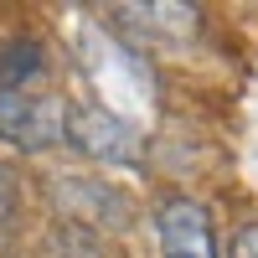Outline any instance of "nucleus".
<instances>
[{
  "label": "nucleus",
  "mask_w": 258,
  "mask_h": 258,
  "mask_svg": "<svg viewBox=\"0 0 258 258\" xmlns=\"http://www.w3.org/2000/svg\"><path fill=\"white\" fill-rule=\"evenodd\" d=\"M41 258H109V248L88 222H57L41 243Z\"/></svg>",
  "instance_id": "nucleus-5"
},
{
  "label": "nucleus",
  "mask_w": 258,
  "mask_h": 258,
  "mask_svg": "<svg viewBox=\"0 0 258 258\" xmlns=\"http://www.w3.org/2000/svg\"><path fill=\"white\" fill-rule=\"evenodd\" d=\"M47 78V47L36 36H11L0 41V93H16V88H36Z\"/></svg>",
  "instance_id": "nucleus-4"
},
{
  "label": "nucleus",
  "mask_w": 258,
  "mask_h": 258,
  "mask_svg": "<svg viewBox=\"0 0 258 258\" xmlns=\"http://www.w3.org/2000/svg\"><path fill=\"white\" fill-rule=\"evenodd\" d=\"M232 258H258V222L238 227V238H232Z\"/></svg>",
  "instance_id": "nucleus-7"
},
{
  "label": "nucleus",
  "mask_w": 258,
  "mask_h": 258,
  "mask_svg": "<svg viewBox=\"0 0 258 258\" xmlns=\"http://www.w3.org/2000/svg\"><path fill=\"white\" fill-rule=\"evenodd\" d=\"M155 243H160V258H222L212 212L191 197H165L155 207Z\"/></svg>",
  "instance_id": "nucleus-3"
},
{
  "label": "nucleus",
  "mask_w": 258,
  "mask_h": 258,
  "mask_svg": "<svg viewBox=\"0 0 258 258\" xmlns=\"http://www.w3.org/2000/svg\"><path fill=\"white\" fill-rule=\"evenodd\" d=\"M0 140L11 150H52L68 140V98L57 93H36V88H16L0 93Z\"/></svg>",
  "instance_id": "nucleus-1"
},
{
  "label": "nucleus",
  "mask_w": 258,
  "mask_h": 258,
  "mask_svg": "<svg viewBox=\"0 0 258 258\" xmlns=\"http://www.w3.org/2000/svg\"><path fill=\"white\" fill-rule=\"evenodd\" d=\"M16 207H21V186H16V170L0 160V222H11L16 217Z\"/></svg>",
  "instance_id": "nucleus-6"
},
{
  "label": "nucleus",
  "mask_w": 258,
  "mask_h": 258,
  "mask_svg": "<svg viewBox=\"0 0 258 258\" xmlns=\"http://www.w3.org/2000/svg\"><path fill=\"white\" fill-rule=\"evenodd\" d=\"M68 140L88 160H103V165L140 160V129L119 114H109L103 103H68Z\"/></svg>",
  "instance_id": "nucleus-2"
}]
</instances>
